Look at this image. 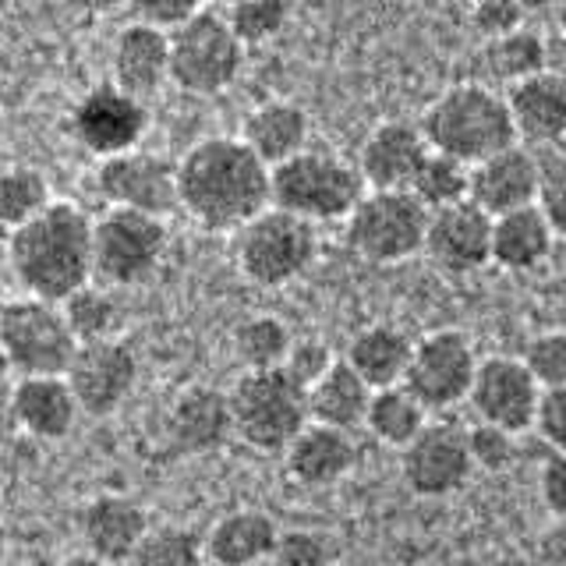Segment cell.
Returning <instances> with one entry per match:
<instances>
[{"mask_svg":"<svg viewBox=\"0 0 566 566\" xmlns=\"http://www.w3.org/2000/svg\"><path fill=\"white\" fill-rule=\"evenodd\" d=\"M538 495L553 521H566V453H548L538 468Z\"/></svg>","mask_w":566,"mask_h":566,"instance_id":"obj_47","label":"cell"},{"mask_svg":"<svg viewBox=\"0 0 566 566\" xmlns=\"http://www.w3.org/2000/svg\"><path fill=\"white\" fill-rule=\"evenodd\" d=\"M128 566H206V538L177 521L153 524Z\"/></svg>","mask_w":566,"mask_h":566,"instance_id":"obj_37","label":"cell"},{"mask_svg":"<svg viewBox=\"0 0 566 566\" xmlns=\"http://www.w3.org/2000/svg\"><path fill=\"white\" fill-rule=\"evenodd\" d=\"M429 411L411 397L407 386H389V389H376L365 415V429L371 432V439L382 442V447L403 450L424 424H429Z\"/></svg>","mask_w":566,"mask_h":566,"instance_id":"obj_33","label":"cell"},{"mask_svg":"<svg viewBox=\"0 0 566 566\" xmlns=\"http://www.w3.org/2000/svg\"><path fill=\"white\" fill-rule=\"evenodd\" d=\"M368 403L371 389L354 376L344 358H336V365L308 389V418L315 424H329V429L340 432L365 429Z\"/></svg>","mask_w":566,"mask_h":566,"instance_id":"obj_30","label":"cell"},{"mask_svg":"<svg viewBox=\"0 0 566 566\" xmlns=\"http://www.w3.org/2000/svg\"><path fill=\"white\" fill-rule=\"evenodd\" d=\"M255 566H280L276 559H265V563H255Z\"/></svg>","mask_w":566,"mask_h":566,"instance_id":"obj_54","label":"cell"},{"mask_svg":"<svg viewBox=\"0 0 566 566\" xmlns=\"http://www.w3.org/2000/svg\"><path fill=\"white\" fill-rule=\"evenodd\" d=\"M8 403H11V418L18 429L43 442L67 439L82 415L64 376L18 379Z\"/></svg>","mask_w":566,"mask_h":566,"instance_id":"obj_26","label":"cell"},{"mask_svg":"<svg viewBox=\"0 0 566 566\" xmlns=\"http://www.w3.org/2000/svg\"><path fill=\"white\" fill-rule=\"evenodd\" d=\"M429 209L411 191H365L344 220V241L371 265H400L421 255Z\"/></svg>","mask_w":566,"mask_h":566,"instance_id":"obj_10","label":"cell"},{"mask_svg":"<svg viewBox=\"0 0 566 566\" xmlns=\"http://www.w3.org/2000/svg\"><path fill=\"white\" fill-rule=\"evenodd\" d=\"M415 340L411 333L397 323H368L347 340L344 361L371 394L389 386H403L407 368H411Z\"/></svg>","mask_w":566,"mask_h":566,"instance_id":"obj_27","label":"cell"},{"mask_svg":"<svg viewBox=\"0 0 566 566\" xmlns=\"http://www.w3.org/2000/svg\"><path fill=\"white\" fill-rule=\"evenodd\" d=\"M556 234L538 206L492 220V265L503 273H535L553 255Z\"/></svg>","mask_w":566,"mask_h":566,"instance_id":"obj_29","label":"cell"},{"mask_svg":"<svg viewBox=\"0 0 566 566\" xmlns=\"http://www.w3.org/2000/svg\"><path fill=\"white\" fill-rule=\"evenodd\" d=\"M531 379L538 382L542 394L548 389H566V329H542L527 340L521 354Z\"/></svg>","mask_w":566,"mask_h":566,"instance_id":"obj_39","label":"cell"},{"mask_svg":"<svg viewBox=\"0 0 566 566\" xmlns=\"http://www.w3.org/2000/svg\"><path fill=\"white\" fill-rule=\"evenodd\" d=\"M96 191L106 209L146 212V217L167 220L177 209V164L149 149H132L111 159H99Z\"/></svg>","mask_w":566,"mask_h":566,"instance_id":"obj_14","label":"cell"},{"mask_svg":"<svg viewBox=\"0 0 566 566\" xmlns=\"http://www.w3.org/2000/svg\"><path fill=\"white\" fill-rule=\"evenodd\" d=\"M67 132L96 159L142 149V138L149 132V103L120 93L114 82H99L71 106Z\"/></svg>","mask_w":566,"mask_h":566,"instance_id":"obj_12","label":"cell"},{"mask_svg":"<svg viewBox=\"0 0 566 566\" xmlns=\"http://www.w3.org/2000/svg\"><path fill=\"white\" fill-rule=\"evenodd\" d=\"M318 248H323L318 227L270 206L234 234V265L255 287L280 291L312 273Z\"/></svg>","mask_w":566,"mask_h":566,"instance_id":"obj_6","label":"cell"},{"mask_svg":"<svg viewBox=\"0 0 566 566\" xmlns=\"http://www.w3.org/2000/svg\"><path fill=\"white\" fill-rule=\"evenodd\" d=\"M206 566H212V563H206Z\"/></svg>","mask_w":566,"mask_h":566,"instance_id":"obj_55","label":"cell"},{"mask_svg":"<svg viewBox=\"0 0 566 566\" xmlns=\"http://www.w3.org/2000/svg\"><path fill=\"white\" fill-rule=\"evenodd\" d=\"M273 559L280 566H329L333 563V542H329L326 531L287 527V531H280Z\"/></svg>","mask_w":566,"mask_h":566,"instance_id":"obj_41","label":"cell"},{"mask_svg":"<svg viewBox=\"0 0 566 566\" xmlns=\"http://www.w3.org/2000/svg\"><path fill=\"white\" fill-rule=\"evenodd\" d=\"M333 365H336V354L329 350L326 340H318V336H301L297 340L294 336L287 361H283V371H287L301 389H312Z\"/></svg>","mask_w":566,"mask_h":566,"instance_id":"obj_43","label":"cell"},{"mask_svg":"<svg viewBox=\"0 0 566 566\" xmlns=\"http://www.w3.org/2000/svg\"><path fill=\"white\" fill-rule=\"evenodd\" d=\"M503 96L521 146H556L566 138V75L542 71Z\"/></svg>","mask_w":566,"mask_h":566,"instance_id":"obj_25","label":"cell"},{"mask_svg":"<svg viewBox=\"0 0 566 566\" xmlns=\"http://www.w3.org/2000/svg\"><path fill=\"white\" fill-rule=\"evenodd\" d=\"M482 64L492 82L513 88V85H521L527 78L542 75V71H548V43L542 32L524 25L517 32L503 35V40L485 43Z\"/></svg>","mask_w":566,"mask_h":566,"instance_id":"obj_32","label":"cell"},{"mask_svg":"<svg viewBox=\"0 0 566 566\" xmlns=\"http://www.w3.org/2000/svg\"><path fill=\"white\" fill-rule=\"evenodd\" d=\"M468 429L453 421H429L400 450V478L418 500H447L471 482Z\"/></svg>","mask_w":566,"mask_h":566,"instance_id":"obj_13","label":"cell"},{"mask_svg":"<svg viewBox=\"0 0 566 566\" xmlns=\"http://www.w3.org/2000/svg\"><path fill=\"white\" fill-rule=\"evenodd\" d=\"M538 188L542 159L521 142L471 167V202L492 220L538 206Z\"/></svg>","mask_w":566,"mask_h":566,"instance_id":"obj_19","label":"cell"},{"mask_svg":"<svg viewBox=\"0 0 566 566\" xmlns=\"http://www.w3.org/2000/svg\"><path fill=\"white\" fill-rule=\"evenodd\" d=\"M294 336L287 323L276 315H248L230 333V350L244 371H273L283 368Z\"/></svg>","mask_w":566,"mask_h":566,"instance_id":"obj_34","label":"cell"},{"mask_svg":"<svg viewBox=\"0 0 566 566\" xmlns=\"http://www.w3.org/2000/svg\"><path fill=\"white\" fill-rule=\"evenodd\" d=\"M365 181L358 164H350L340 153L305 149L287 164L270 170V199L273 209L291 212L312 227L344 223L354 206L365 199Z\"/></svg>","mask_w":566,"mask_h":566,"instance_id":"obj_4","label":"cell"},{"mask_svg":"<svg viewBox=\"0 0 566 566\" xmlns=\"http://www.w3.org/2000/svg\"><path fill=\"white\" fill-rule=\"evenodd\" d=\"M478 350L464 329H432L415 340L411 368L403 386L424 411H450L471 397V382L478 371Z\"/></svg>","mask_w":566,"mask_h":566,"instance_id":"obj_11","label":"cell"},{"mask_svg":"<svg viewBox=\"0 0 566 566\" xmlns=\"http://www.w3.org/2000/svg\"><path fill=\"white\" fill-rule=\"evenodd\" d=\"M418 128L432 153L453 156L468 167L517 146L506 96L482 82H457L442 88L424 106Z\"/></svg>","mask_w":566,"mask_h":566,"instance_id":"obj_3","label":"cell"},{"mask_svg":"<svg viewBox=\"0 0 566 566\" xmlns=\"http://www.w3.org/2000/svg\"><path fill=\"white\" fill-rule=\"evenodd\" d=\"M199 8L202 4H191V0H138L132 8V22H142L170 35L185 22H191V18L199 14Z\"/></svg>","mask_w":566,"mask_h":566,"instance_id":"obj_45","label":"cell"},{"mask_svg":"<svg viewBox=\"0 0 566 566\" xmlns=\"http://www.w3.org/2000/svg\"><path fill=\"white\" fill-rule=\"evenodd\" d=\"M206 563L212 566H255L273 559L280 524L265 510L241 506L212 521L206 531Z\"/></svg>","mask_w":566,"mask_h":566,"instance_id":"obj_28","label":"cell"},{"mask_svg":"<svg viewBox=\"0 0 566 566\" xmlns=\"http://www.w3.org/2000/svg\"><path fill=\"white\" fill-rule=\"evenodd\" d=\"M244 53L223 11L199 8L191 22L170 32V85L199 99L220 96L238 82Z\"/></svg>","mask_w":566,"mask_h":566,"instance_id":"obj_9","label":"cell"},{"mask_svg":"<svg viewBox=\"0 0 566 566\" xmlns=\"http://www.w3.org/2000/svg\"><path fill=\"white\" fill-rule=\"evenodd\" d=\"M538 400H542V389L531 379V371L524 368L521 358L489 354V358L478 361L471 397H468L478 421L521 436L527 429H535Z\"/></svg>","mask_w":566,"mask_h":566,"instance_id":"obj_16","label":"cell"},{"mask_svg":"<svg viewBox=\"0 0 566 566\" xmlns=\"http://www.w3.org/2000/svg\"><path fill=\"white\" fill-rule=\"evenodd\" d=\"M535 432L553 453H566V389H548V394H542Z\"/></svg>","mask_w":566,"mask_h":566,"instance_id":"obj_46","label":"cell"},{"mask_svg":"<svg viewBox=\"0 0 566 566\" xmlns=\"http://www.w3.org/2000/svg\"><path fill=\"white\" fill-rule=\"evenodd\" d=\"M111 82L142 103L170 85V35L142 22H128L111 46Z\"/></svg>","mask_w":566,"mask_h":566,"instance_id":"obj_22","label":"cell"},{"mask_svg":"<svg viewBox=\"0 0 566 566\" xmlns=\"http://www.w3.org/2000/svg\"><path fill=\"white\" fill-rule=\"evenodd\" d=\"M248 149H252L265 167H280L308 149L312 142V117L294 99H262L241 120L238 135Z\"/></svg>","mask_w":566,"mask_h":566,"instance_id":"obj_24","label":"cell"},{"mask_svg":"<svg viewBox=\"0 0 566 566\" xmlns=\"http://www.w3.org/2000/svg\"><path fill=\"white\" fill-rule=\"evenodd\" d=\"M75 350L78 344L64 323L61 305L25 294L0 305V358L14 368L18 379L67 376Z\"/></svg>","mask_w":566,"mask_h":566,"instance_id":"obj_8","label":"cell"},{"mask_svg":"<svg viewBox=\"0 0 566 566\" xmlns=\"http://www.w3.org/2000/svg\"><path fill=\"white\" fill-rule=\"evenodd\" d=\"M8 238H11V234H8V230H4V227H0V259H4V255H8Z\"/></svg>","mask_w":566,"mask_h":566,"instance_id":"obj_53","label":"cell"},{"mask_svg":"<svg viewBox=\"0 0 566 566\" xmlns=\"http://www.w3.org/2000/svg\"><path fill=\"white\" fill-rule=\"evenodd\" d=\"M538 209L553 227V234L566 241V153H556L542 164V188H538Z\"/></svg>","mask_w":566,"mask_h":566,"instance_id":"obj_44","label":"cell"},{"mask_svg":"<svg viewBox=\"0 0 566 566\" xmlns=\"http://www.w3.org/2000/svg\"><path fill=\"white\" fill-rule=\"evenodd\" d=\"M230 32L238 35V43L248 46H262L276 40V35L287 29L291 22V4L283 0H238L223 11Z\"/></svg>","mask_w":566,"mask_h":566,"instance_id":"obj_38","label":"cell"},{"mask_svg":"<svg viewBox=\"0 0 566 566\" xmlns=\"http://www.w3.org/2000/svg\"><path fill=\"white\" fill-rule=\"evenodd\" d=\"M234 439L223 389L195 382L177 394L164 415V447L177 457H209Z\"/></svg>","mask_w":566,"mask_h":566,"instance_id":"obj_17","label":"cell"},{"mask_svg":"<svg viewBox=\"0 0 566 566\" xmlns=\"http://www.w3.org/2000/svg\"><path fill=\"white\" fill-rule=\"evenodd\" d=\"M8 553V524H4V517H0V556Z\"/></svg>","mask_w":566,"mask_h":566,"instance_id":"obj_52","label":"cell"},{"mask_svg":"<svg viewBox=\"0 0 566 566\" xmlns=\"http://www.w3.org/2000/svg\"><path fill=\"white\" fill-rule=\"evenodd\" d=\"M234 439H241L255 453H280L305 432L308 418V389H301L287 371H244L227 389Z\"/></svg>","mask_w":566,"mask_h":566,"instance_id":"obj_5","label":"cell"},{"mask_svg":"<svg viewBox=\"0 0 566 566\" xmlns=\"http://www.w3.org/2000/svg\"><path fill=\"white\" fill-rule=\"evenodd\" d=\"M167 220L128 209H103L93 220V280L111 291L146 287L167 259Z\"/></svg>","mask_w":566,"mask_h":566,"instance_id":"obj_7","label":"cell"},{"mask_svg":"<svg viewBox=\"0 0 566 566\" xmlns=\"http://www.w3.org/2000/svg\"><path fill=\"white\" fill-rule=\"evenodd\" d=\"M361 447L354 432L329 429V424L308 421L287 450H283V471L301 489H329L358 468Z\"/></svg>","mask_w":566,"mask_h":566,"instance_id":"obj_23","label":"cell"},{"mask_svg":"<svg viewBox=\"0 0 566 566\" xmlns=\"http://www.w3.org/2000/svg\"><path fill=\"white\" fill-rule=\"evenodd\" d=\"M407 191H411L429 212H442L450 206L471 202V167L460 164L453 156L429 149Z\"/></svg>","mask_w":566,"mask_h":566,"instance_id":"obj_35","label":"cell"},{"mask_svg":"<svg viewBox=\"0 0 566 566\" xmlns=\"http://www.w3.org/2000/svg\"><path fill=\"white\" fill-rule=\"evenodd\" d=\"M142 376L138 354L128 340L85 344L75 350V361L67 368V386L75 394L78 411L88 418H111L135 394Z\"/></svg>","mask_w":566,"mask_h":566,"instance_id":"obj_15","label":"cell"},{"mask_svg":"<svg viewBox=\"0 0 566 566\" xmlns=\"http://www.w3.org/2000/svg\"><path fill=\"white\" fill-rule=\"evenodd\" d=\"M538 566H566V521H548L531 545Z\"/></svg>","mask_w":566,"mask_h":566,"instance_id":"obj_48","label":"cell"},{"mask_svg":"<svg viewBox=\"0 0 566 566\" xmlns=\"http://www.w3.org/2000/svg\"><path fill=\"white\" fill-rule=\"evenodd\" d=\"M64 323L75 336V344H103V340H120V326H124V308L111 287L103 283H85L82 291L71 294L64 305Z\"/></svg>","mask_w":566,"mask_h":566,"instance_id":"obj_31","label":"cell"},{"mask_svg":"<svg viewBox=\"0 0 566 566\" xmlns=\"http://www.w3.org/2000/svg\"><path fill=\"white\" fill-rule=\"evenodd\" d=\"M495 566H538V563H535V556H531V553H510Z\"/></svg>","mask_w":566,"mask_h":566,"instance_id":"obj_50","label":"cell"},{"mask_svg":"<svg viewBox=\"0 0 566 566\" xmlns=\"http://www.w3.org/2000/svg\"><path fill=\"white\" fill-rule=\"evenodd\" d=\"M556 25H559V32L566 35V0H563V4L556 8Z\"/></svg>","mask_w":566,"mask_h":566,"instance_id":"obj_51","label":"cell"},{"mask_svg":"<svg viewBox=\"0 0 566 566\" xmlns=\"http://www.w3.org/2000/svg\"><path fill=\"white\" fill-rule=\"evenodd\" d=\"M424 153L429 142L415 120H382L361 142L358 174L368 191H407Z\"/></svg>","mask_w":566,"mask_h":566,"instance_id":"obj_21","label":"cell"},{"mask_svg":"<svg viewBox=\"0 0 566 566\" xmlns=\"http://www.w3.org/2000/svg\"><path fill=\"white\" fill-rule=\"evenodd\" d=\"M424 255L447 276H471L492 265V217L474 202H460L442 212H429Z\"/></svg>","mask_w":566,"mask_h":566,"instance_id":"obj_18","label":"cell"},{"mask_svg":"<svg viewBox=\"0 0 566 566\" xmlns=\"http://www.w3.org/2000/svg\"><path fill=\"white\" fill-rule=\"evenodd\" d=\"M468 25L482 35L485 43L503 40V35L527 25V8L517 0H478L468 8Z\"/></svg>","mask_w":566,"mask_h":566,"instance_id":"obj_42","label":"cell"},{"mask_svg":"<svg viewBox=\"0 0 566 566\" xmlns=\"http://www.w3.org/2000/svg\"><path fill=\"white\" fill-rule=\"evenodd\" d=\"M4 259L25 297L64 305L93 283V217L75 202L53 199L35 220L11 230Z\"/></svg>","mask_w":566,"mask_h":566,"instance_id":"obj_2","label":"cell"},{"mask_svg":"<svg viewBox=\"0 0 566 566\" xmlns=\"http://www.w3.org/2000/svg\"><path fill=\"white\" fill-rule=\"evenodd\" d=\"M50 202H53V191L43 170H35L29 164L0 167V227H4L8 234L40 217Z\"/></svg>","mask_w":566,"mask_h":566,"instance_id":"obj_36","label":"cell"},{"mask_svg":"<svg viewBox=\"0 0 566 566\" xmlns=\"http://www.w3.org/2000/svg\"><path fill=\"white\" fill-rule=\"evenodd\" d=\"M153 527L146 506L124 492H99L78 513V538L85 553L114 566H128L138 542Z\"/></svg>","mask_w":566,"mask_h":566,"instance_id":"obj_20","label":"cell"},{"mask_svg":"<svg viewBox=\"0 0 566 566\" xmlns=\"http://www.w3.org/2000/svg\"><path fill=\"white\" fill-rule=\"evenodd\" d=\"M61 566H114V563H106V559H99L93 553H85V548H75V553L61 559Z\"/></svg>","mask_w":566,"mask_h":566,"instance_id":"obj_49","label":"cell"},{"mask_svg":"<svg viewBox=\"0 0 566 566\" xmlns=\"http://www.w3.org/2000/svg\"><path fill=\"white\" fill-rule=\"evenodd\" d=\"M270 206V167L238 135L199 138L177 159V209L209 234H238Z\"/></svg>","mask_w":566,"mask_h":566,"instance_id":"obj_1","label":"cell"},{"mask_svg":"<svg viewBox=\"0 0 566 566\" xmlns=\"http://www.w3.org/2000/svg\"><path fill=\"white\" fill-rule=\"evenodd\" d=\"M468 453H471L474 471H489V474L510 471L517 464V436L506 429H495V424L474 421L468 429Z\"/></svg>","mask_w":566,"mask_h":566,"instance_id":"obj_40","label":"cell"}]
</instances>
